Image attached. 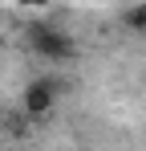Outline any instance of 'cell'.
I'll use <instances>...</instances> for the list:
<instances>
[{
    "label": "cell",
    "instance_id": "obj_1",
    "mask_svg": "<svg viewBox=\"0 0 146 151\" xmlns=\"http://www.w3.org/2000/svg\"><path fill=\"white\" fill-rule=\"evenodd\" d=\"M28 45L41 53L45 61H69L73 57V37L69 33H61V29H49V25H37L33 33H28Z\"/></svg>",
    "mask_w": 146,
    "mask_h": 151
},
{
    "label": "cell",
    "instance_id": "obj_2",
    "mask_svg": "<svg viewBox=\"0 0 146 151\" xmlns=\"http://www.w3.org/2000/svg\"><path fill=\"white\" fill-rule=\"evenodd\" d=\"M53 102H57V82H53V78H37V82H28L24 94H21V106H24L28 119L53 110Z\"/></svg>",
    "mask_w": 146,
    "mask_h": 151
},
{
    "label": "cell",
    "instance_id": "obj_3",
    "mask_svg": "<svg viewBox=\"0 0 146 151\" xmlns=\"http://www.w3.org/2000/svg\"><path fill=\"white\" fill-rule=\"evenodd\" d=\"M126 25L138 29V33H146V4H134V8L126 12Z\"/></svg>",
    "mask_w": 146,
    "mask_h": 151
}]
</instances>
